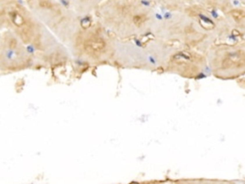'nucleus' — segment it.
Masks as SVG:
<instances>
[{"label":"nucleus","instance_id":"1","mask_svg":"<svg viewBox=\"0 0 245 184\" xmlns=\"http://www.w3.org/2000/svg\"><path fill=\"white\" fill-rule=\"evenodd\" d=\"M104 47H105V42L101 38L98 37H92L86 39L83 44L84 51L90 55L99 53V52L103 50Z\"/></svg>","mask_w":245,"mask_h":184},{"label":"nucleus","instance_id":"2","mask_svg":"<svg viewBox=\"0 0 245 184\" xmlns=\"http://www.w3.org/2000/svg\"><path fill=\"white\" fill-rule=\"evenodd\" d=\"M192 60L191 55L187 52H179L177 54H174L171 57V61L176 62V63H182V62H187Z\"/></svg>","mask_w":245,"mask_h":184},{"label":"nucleus","instance_id":"3","mask_svg":"<svg viewBox=\"0 0 245 184\" xmlns=\"http://www.w3.org/2000/svg\"><path fill=\"white\" fill-rule=\"evenodd\" d=\"M10 15H11V19H12V23H14L15 26L20 27V26L24 24V18L22 17L21 15L18 14L17 12H12L11 14H10Z\"/></svg>","mask_w":245,"mask_h":184},{"label":"nucleus","instance_id":"4","mask_svg":"<svg viewBox=\"0 0 245 184\" xmlns=\"http://www.w3.org/2000/svg\"><path fill=\"white\" fill-rule=\"evenodd\" d=\"M146 16L145 15H136L133 17V22L135 23L136 26H141L144 22L146 21Z\"/></svg>","mask_w":245,"mask_h":184},{"label":"nucleus","instance_id":"5","mask_svg":"<svg viewBox=\"0 0 245 184\" xmlns=\"http://www.w3.org/2000/svg\"><path fill=\"white\" fill-rule=\"evenodd\" d=\"M232 15H233V17L236 19L237 21H240L241 19L244 18V14L243 12L239 11V10H235V11L232 12Z\"/></svg>","mask_w":245,"mask_h":184},{"label":"nucleus","instance_id":"6","mask_svg":"<svg viewBox=\"0 0 245 184\" xmlns=\"http://www.w3.org/2000/svg\"><path fill=\"white\" fill-rule=\"evenodd\" d=\"M81 27L83 29L89 28L91 26V19L89 17H84L83 20L81 21Z\"/></svg>","mask_w":245,"mask_h":184},{"label":"nucleus","instance_id":"7","mask_svg":"<svg viewBox=\"0 0 245 184\" xmlns=\"http://www.w3.org/2000/svg\"><path fill=\"white\" fill-rule=\"evenodd\" d=\"M40 7L47 8V9L52 7V4H51L50 0H40Z\"/></svg>","mask_w":245,"mask_h":184},{"label":"nucleus","instance_id":"8","mask_svg":"<svg viewBox=\"0 0 245 184\" xmlns=\"http://www.w3.org/2000/svg\"><path fill=\"white\" fill-rule=\"evenodd\" d=\"M9 47L11 48H15L16 47V40L15 38H11L9 41Z\"/></svg>","mask_w":245,"mask_h":184}]
</instances>
